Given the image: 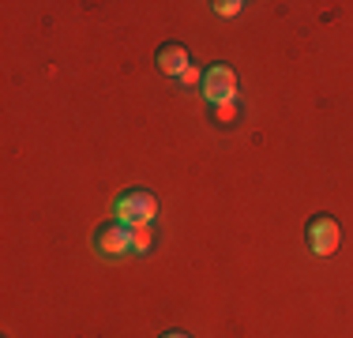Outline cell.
Masks as SVG:
<instances>
[{"label":"cell","mask_w":353,"mask_h":338,"mask_svg":"<svg viewBox=\"0 0 353 338\" xmlns=\"http://www.w3.org/2000/svg\"><path fill=\"white\" fill-rule=\"evenodd\" d=\"M150 244H154V233H150V226H132V252L147 256Z\"/></svg>","instance_id":"cell-6"},{"label":"cell","mask_w":353,"mask_h":338,"mask_svg":"<svg viewBox=\"0 0 353 338\" xmlns=\"http://www.w3.org/2000/svg\"><path fill=\"white\" fill-rule=\"evenodd\" d=\"M162 338H192V335H184V331H170V335H162Z\"/></svg>","instance_id":"cell-10"},{"label":"cell","mask_w":353,"mask_h":338,"mask_svg":"<svg viewBox=\"0 0 353 338\" xmlns=\"http://www.w3.org/2000/svg\"><path fill=\"white\" fill-rule=\"evenodd\" d=\"M237 72H233L230 64H211L203 72V98L211 101V106H225V101H237Z\"/></svg>","instance_id":"cell-2"},{"label":"cell","mask_w":353,"mask_h":338,"mask_svg":"<svg viewBox=\"0 0 353 338\" xmlns=\"http://www.w3.org/2000/svg\"><path fill=\"white\" fill-rule=\"evenodd\" d=\"M339 222H334L331 215H316L312 222H308V248L316 252V256H331V252H339Z\"/></svg>","instance_id":"cell-4"},{"label":"cell","mask_w":353,"mask_h":338,"mask_svg":"<svg viewBox=\"0 0 353 338\" xmlns=\"http://www.w3.org/2000/svg\"><path fill=\"white\" fill-rule=\"evenodd\" d=\"M158 68H162L165 75H176V79H181L184 75V68H188V49L184 46H176V41H170V46H162L158 49Z\"/></svg>","instance_id":"cell-5"},{"label":"cell","mask_w":353,"mask_h":338,"mask_svg":"<svg viewBox=\"0 0 353 338\" xmlns=\"http://www.w3.org/2000/svg\"><path fill=\"white\" fill-rule=\"evenodd\" d=\"M241 8H245L241 0H218V4H214V12H218V15H237Z\"/></svg>","instance_id":"cell-8"},{"label":"cell","mask_w":353,"mask_h":338,"mask_svg":"<svg viewBox=\"0 0 353 338\" xmlns=\"http://www.w3.org/2000/svg\"><path fill=\"white\" fill-rule=\"evenodd\" d=\"M154 215H158V199L150 196L147 188H128L113 203V218L124 226H150Z\"/></svg>","instance_id":"cell-1"},{"label":"cell","mask_w":353,"mask_h":338,"mask_svg":"<svg viewBox=\"0 0 353 338\" xmlns=\"http://www.w3.org/2000/svg\"><path fill=\"white\" fill-rule=\"evenodd\" d=\"M181 83H184V87H196V83H199V68L188 64V68H184V75H181Z\"/></svg>","instance_id":"cell-9"},{"label":"cell","mask_w":353,"mask_h":338,"mask_svg":"<svg viewBox=\"0 0 353 338\" xmlns=\"http://www.w3.org/2000/svg\"><path fill=\"white\" fill-rule=\"evenodd\" d=\"M214 117L218 121H237V101H225V106H214Z\"/></svg>","instance_id":"cell-7"},{"label":"cell","mask_w":353,"mask_h":338,"mask_svg":"<svg viewBox=\"0 0 353 338\" xmlns=\"http://www.w3.org/2000/svg\"><path fill=\"white\" fill-rule=\"evenodd\" d=\"M94 248H98V256H105V259H117V256H124V252H132V226H124V222H105L102 230L94 233Z\"/></svg>","instance_id":"cell-3"}]
</instances>
